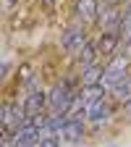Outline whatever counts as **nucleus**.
<instances>
[{
    "instance_id": "f257e3e1",
    "label": "nucleus",
    "mask_w": 131,
    "mask_h": 147,
    "mask_svg": "<svg viewBox=\"0 0 131 147\" xmlns=\"http://www.w3.org/2000/svg\"><path fill=\"white\" fill-rule=\"evenodd\" d=\"M79 100V89L73 87L68 79H60L50 92H47V110L50 113H63V116H71L73 105Z\"/></svg>"
},
{
    "instance_id": "f03ea898",
    "label": "nucleus",
    "mask_w": 131,
    "mask_h": 147,
    "mask_svg": "<svg viewBox=\"0 0 131 147\" xmlns=\"http://www.w3.org/2000/svg\"><path fill=\"white\" fill-rule=\"evenodd\" d=\"M131 74V61L126 58L123 53H118V55H113L107 63H105V76H102V87L110 92L123 76H128Z\"/></svg>"
},
{
    "instance_id": "7ed1b4c3",
    "label": "nucleus",
    "mask_w": 131,
    "mask_h": 147,
    "mask_svg": "<svg viewBox=\"0 0 131 147\" xmlns=\"http://www.w3.org/2000/svg\"><path fill=\"white\" fill-rule=\"evenodd\" d=\"M87 26L84 24H79V21H73L66 32H63V37H60V45L71 53V55H76V58H79V53L87 47Z\"/></svg>"
},
{
    "instance_id": "20e7f679",
    "label": "nucleus",
    "mask_w": 131,
    "mask_h": 147,
    "mask_svg": "<svg viewBox=\"0 0 131 147\" xmlns=\"http://www.w3.org/2000/svg\"><path fill=\"white\" fill-rule=\"evenodd\" d=\"M102 5L105 0H76V5H73V21L79 24H95L100 13H102Z\"/></svg>"
},
{
    "instance_id": "39448f33",
    "label": "nucleus",
    "mask_w": 131,
    "mask_h": 147,
    "mask_svg": "<svg viewBox=\"0 0 131 147\" xmlns=\"http://www.w3.org/2000/svg\"><path fill=\"white\" fill-rule=\"evenodd\" d=\"M97 24L102 32H118L121 34V24H123V5H110L105 3L102 5V13L97 18Z\"/></svg>"
},
{
    "instance_id": "423d86ee",
    "label": "nucleus",
    "mask_w": 131,
    "mask_h": 147,
    "mask_svg": "<svg viewBox=\"0 0 131 147\" xmlns=\"http://www.w3.org/2000/svg\"><path fill=\"white\" fill-rule=\"evenodd\" d=\"M121 42H123V37L118 34V32H100V37H97V50H100V55L102 58H113V55H118L121 50Z\"/></svg>"
},
{
    "instance_id": "0eeeda50",
    "label": "nucleus",
    "mask_w": 131,
    "mask_h": 147,
    "mask_svg": "<svg viewBox=\"0 0 131 147\" xmlns=\"http://www.w3.org/2000/svg\"><path fill=\"white\" fill-rule=\"evenodd\" d=\"M45 108H47V92H42V89H34V92H29V95L24 97V110H26L29 118L42 116Z\"/></svg>"
},
{
    "instance_id": "6e6552de",
    "label": "nucleus",
    "mask_w": 131,
    "mask_h": 147,
    "mask_svg": "<svg viewBox=\"0 0 131 147\" xmlns=\"http://www.w3.org/2000/svg\"><path fill=\"white\" fill-rule=\"evenodd\" d=\"M60 139H63V142H71V144L84 142V139H87V126H84V121L68 118L66 126H63V131H60Z\"/></svg>"
},
{
    "instance_id": "1a4fd4ad",
    "label": "nucleus",
    "mask_w": 131,
    "mask_h": 147,
    "mask_svg": "<svg viewBox=\"0 0 131 147\" xmlns=\"http://www.w3.org/2000/svg\"><path fill=\"white\" fill-rule=\"evenodd\" d=\"M110 116H113V100L105 95L102 100H97V102L89 105V118H87V121H92V123H102V121H107Z\"/></svg>"
},
{
    "instance_id": "9d476101",
    "label": "nucleus",
    "mask_w": 131,
    "mask_h": 147,
    "mask_svg": "<svg viewBox=\"0 0 131 147\" xmlns=\"http://www.w3.org/2000/svg\"><path fill=\"white\" fill-rule=\"evenodd\" d=\"M102 76H105L102 63L87 66V68H81V87H97V84H102Z\"/></svg>"
},
{
    "instance_id": "9b49d317",
    "label": "nucleus",
    "mask_w": 131,
    "mask_h": 147,
    "mask_svg": "<svg viewBox=\"0 0 131 147\" xmlns=\"http://www.w3.org/2000/svg\"><path fill=\"white\" fill-rule=\"evenodd\" d=\"M110 95H113L116 102H128V100H131V74H128V76H123L113 89H110Z\"/></svg>"
},
{
    "instance_id": "f8f14e48",
    "label": "nucleus",
    "mask_w": 131,
    "mask_h": 147,
    "mask_svg": "<svg viewBox=\"0 0 131 147\" xmlns=\"http://www.w3.org/2000/svg\"><path fill=\"white\" fill-rule=\"evenodd\" d=\"M60 142H63V139H60L58 134H45L37 147H60Z\"/></svg>"
},
{
    "instance_id": "ddd939ff",
    "label": "nucleus",
    "mask_w": 131,
    "mask_h": 147,
    "mask_svg": "<svg viewBox=\"0 0 131 147\" xmlns=\"http://www.w3.org/2000/svg\"><path fill=\"white\" fill-rule=\"evenodd\" d=\"M123 113H126V116L131 118V100H128V102H123Z\"/></svg>"
},
{
    "instance_id": "4468645a",
    "label": "nucleus",
    "mask_w": 131,
    "mask_h": 147,
    "mask_svg": "<svg viewBox=\"0 0 131 147\" xmlns=\"http://www.w3.org/2000/svg\"><path fill=\"white\" fill-rule=\"evenodd\" d=\"M42 3H45V5H55V3H58V0H42Z\"/></svg>"
}]
</instances>
